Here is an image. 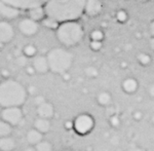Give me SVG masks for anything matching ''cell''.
Here are the masks:
<instances>
[{"label":"cell","instance_id":"6da1fadb","mask_svg":"<svg viewBox=\"0 0 154 151\" xmlns=\"http://www.w3.org/2000/svg\"><path fill=\"white\" fill-rule=\"evenodd\" d=\"M86 0H48L44 4L46 16L60 23L77 21L84 14Z\"/></svg>","mask_w":154,"mask_h":151},{"label":"cell","instance_id":"7a4b0ae2","mask_svg":"<svg viewBox=\"0 0 154 151\" xmlns=\"http://www.w3.org/2000/svg\"><path fill=\"white\" fill-rule=\"evenodd\" d=\"M28 91L27 88L14 79H6L0 83V106L21 107L26 102Z\"/></svg>","mask_w":154,"mask_h":151},{"label":"cell","instance_id":"3957f363","mask_svg":"<svg viewBox=\"0 0 154 151\" xmlns=\"http://www.w3.org/2000/svg\"><path fill=\"white\" fill-rule=\"evenodd\" d=\"M56 36L66 48L78 45L84 37V29L78 21H67L60 24L56 30Z\"/></svg>","mask_w":154,"mask_h":151},{"label":"cell","instance_id":"277c9868","mask_svg":"<svg viewBox=\"0 0 154 151\" xmlns=\"http://www.w3.org/2000/svg\"><path fill=\"white\" fill-rule=\"evenodd\" d=\"M48 60L49 65V71L54 74H62L68 72L73 65L74 56L65 48H54L48 51Z\"/></svg>","mask_w":154,"mask_h":151},{"label":"cell","instance_id":"5b68a950","mask_svg":"<svg viewBox=\"0 0 154 151\" xmlns=\"http://www.w3.org/2000/svg\"><path fill=\"white\" fill-rule=\"evenodd\" d=\"M73 121L74 130L79 135H88L95 127V119L88 113H81Z\"/></svg>","mask_w":154,"mask_h":151},{"label":"cell","instance_id":"8992f818","mask_svg":"<svg viewBox=\"0 0 154 151\" xmlns=\"http://www.w3.org/2000/svg\"><path fill=\"white\" fill-rule=\"evenodd\" d=\"M1 119L5 120L12 127L18 125L23 120V111L20 107H5L1 111Z\"/></svg>","mask_w":154,"mask_h":151},{"label":"cell","instance_id":"52a82bcc","mask_svg":"<svg viewBox=\"0 0 154 151\" xmlns=\"http://www.w3.org/2000/svg\"><path fill=\"white\" fill-rule=\"evenodd\" d=\"M19 31L23 34L24 36L32 37L36 35L39 31L38 22L34 21L31 18H25L19 22Z\"/></svg>","mask_w":154,"mask_h":151},{"label":"cell","instance_id":"ba28073f","mask_svg":"<svg viewBox=\"0 0 154 151\" xmlns=\"http://www.w3.org/2000/svg\"><path fill=\"white\" fill-rule=\"evenodd\" d=\"M102 11H103L102 0H86L85 6H84V14L88 18H97L101 14Z\"/></svg>","mask_w":154,"mask_h":151},{"label":"cell","instance_id":"9c48e42d","mask_svg":"<svg viewBox=\"0 0 154 151\" xmlns=\"http://www.w3.org/2000/svg\"><path fill=\"white\" fill-rule=\"evenodd\" d=\"M4 2L11 4V5L18 7L20 9H30L32 7L44 5L48 0H2Z\"/></svg>","mask_w":154,"mask_h":151},{"label":"cell","instance_id":"30bf717a","mask_svg":"<svg viewBox=\"0 0 154 151\" xmlns=\"http://www.w3.org/2000/svg\"><path fill=\"white\" fill-rule=\"evenodd\" d=\"M14 37V29L8 22H0V43H8Z\"/></svg>","mask_w":154,"mask_h":151},{"label":"cell","instance_id":"8fae6325","mask_svg":"<svg viewBox=\"0 0 154 151\" xmlns=\"http://www.w3.org/2000/svg\"><path fill=\"white\" fill-rule=\"evenodd\" d=\"M21 9L11 4L0 0V16L7 20H14L18 18Z\"/></svg>","mask_w":154,"mask_h":151},{"label":"cell","instance_id":"7c38bea8","mask_svg":"<svg viewBox=\"0 0 154 151\" xmlns=\"http://www.w3.org/2000/svg\"><path fill=\"white\" fill-rule=\"evenodd\" d=\"M32 66L35 68L36 73L39 74H45L49 71L48 60L46 56H36L34 57Z\"/></svg>","mask_w":154,"mask_h":151},{"label":"cell","instance_id":"4fadbf2b","mask_svg":"<svg viewBox=\"0 0 154 151\" xmlns=\"http://www.w3.org/2000/svg\"><path fill=\"white\" fill-rule=\"evenodd\" d=\"M36 112H37V115H38L39 117H43V118L51 119V118L54 117V108L53 104H51V103H48V101H45V102L42 103L41 105L37 106Z\"/></svg>","mask_w":154,"mask_h":151},{"label":"cell","instance_id":"5bb4252c","mask_svg":"<svg viewBox=\"0 0 154 151\" xmlns=\"http://www.w3.org/2000/svg\"><path fill=\"white\" fill-rule=\"evenodd\" d=\"M121 88H122V91H125V94L133 95V94H135L136 91H138L139 82L136 78L128 77L122 81V83H121Z\"/></svg>","mask_w":154,"mask_h":151},{"label":"cell","instance_id":"9a60e30c","mask_svg":"<svg viewBox=\"0 0 154 151\" xmlns=\"http://www.w3.org/2000/svg\"><path fill=\"white\" fill-rule=\"evenodd\" d=\"M28 17L36 22H42V20L46 17V11L44 5L35 6L28 9Z\"/></svg>","mask_w":154,"mask_h":151},{"label":"cell","instance_id":"2e32d148","mask_svg":"<svg viewBox=\"0 0 154 151\" xmlns=\"http://www.w3.org/2000/svg\"><path fill=\"white\" fill-rule=\"evenodd\" d=\"M26 140L30 145H37L39 142H41L43 140V134L41 132H39L38 130H36L35 128H31L30 131H28L26 135Z\"/></svg>","mask_w":154,"mask_h":151},{"label":"cell","instance_id":"e0dca14e","mask_svg":"<svg viewBox=\"0 0 154 151\" xmlns=\"http://www.w3.org/2000/svg\"><path fill=\"white\" fill-rule=\"evenodd\" d=\"M34 128L36 130H38L39 132H41L42 134H46L49 132L51 130V123L49 119L48 118H43V117H37L35 120H34V123H33Z\"/></svg>","mask_w":154,"mask_h":151},{"label":"cell","instance_id":"ac0fdd59","mask_svg":"<svg viewBox=\"0 0 154 151\" xmlns=\"http://www.w3.org/2000/svg\"><path fill=\"white\" fill-rule=\"evenodd\" d=\"M16 148V141L9 136L0 138V150L1 151H12Z\"/></svg>","mask_w":154,"mask_h":151},{"label":"cell","instance_id":"d6986e66","mask_svg":"<svg viewBox=\"0 0 154 151\" xmlns=\"http://www.w3.org/2000/svg\"><path fill=\"white\" fill-rule=\"evenodd\" d=\"M97 102L100 106L103 107H107L112 103V95H111L109 91H103L97 95Z\"/></svg>","mask_w":154,"mask_h":151},{"label":"cell","instance_id":"ffe728a7","mask_svg":"<svg viewBox=\"0 0 154 151\" xmlns=\"http://www.w3.org/2000/svg\"><path fill=\"white\" fill-rule=\"evenodd\" d=\"M60 24H61V23L57 21V20H54V19L51 18V17H48V16L42 20V25H43L46 29H49V30H54V31H56L57 29L59 28Z\"/></svg>","mask_w":154,"mask_h":151},{"label":"cell","instance_id":"44dd1931","mask_svg":"<svg viewBox=\"0 0 154 151\" xmlns=\"http://www.w3.org/2000/svg\"><path fill=\"white\" fill-rule=\"evenodd\" d=\"M137 61H138V63L140 64L141 66L147 67L150 65L151 62H152V58H151V56L149 54L141 51V53H139L137 54Z\"/></svg>","mask_w":154,"mask_h":151},{"label":"cell","instance_id":"7402d4cb","mask_svg":"<svg viewBox=\"0 0 154 151\" xmlns=\"http://www.w3.org/2000/svg\"><path fill=\"white\" fill-rule=\"evenodd\" d=\"M12 132V125L6 122L5 120H0V138L9 136Z\"/></svg>","mask_w":154,"mask_h":151},{"label":"cell","instance_id":"603a6c76","mask_svg":"<svg viewBox=\"0 0 154 151\" xmlns=\"http://www.w3.org/2000/svg\"><path fill=\"white\" fill-rule=\"evenodd\" d=\"M128 19H130V16H128V12L125 11V9H118L115 14V20L116 22L119 24H125L128 23Z\"/></svg>","mask_w":154,"mask_h":151},{"label":"cell","instance_id":"cb8c5ba5","mask_svg":"<svg viewBox=\"0 0 154 151\" xmlns=\"http://www.w3.org/2000/svg\"><path fill=\"white\" fill-rule=\"evenodd\" d=\"M23 54L26 56L27 58H34L37 56V48L34 44H26L23 48Z\"/></svg>","mask_w":154,"mask_h":151},{"label":"cell","instance_id":"d4e9b609","mask_svg":"<svg viewBox=\"0 0 154 151\" xmlns=\"http://www.w3.org/2000/svg\"><path fill=\"white\" fill-rule=\"evenodd\" d=\"M89 39L91 40H95V41H103L105 39V33L102 29H95L91 32L89 34Z\"/></svg>","mask_w":154,"mask_h":151},{"label":"cell","instance_id":"484cf974","mask_svg":"<svg viewBox=\"0 0 154 151\" xmlns=\"http://www.w3.org/2000/svg\"><path fill=\"white\" fill-rule=\"evenodd\" d=\"M84 74L88 78H97L99 76V70L95 66H88L84 68Z\"/></svg>","mask_w":154,"mask_h":151},{"label":"cell","instance_id":"4316f807","mask_svg":"<svg viewBox=\"0 0 154 151\" xmlns=\"http://www.w3.org/2000/svg\"><path fill=\"white\" fill-rule=\"evenodd\" d=\"M36 151H53V145L48 141L42 140L38 144L35 145Z\"/></svg>","mask_w":154,"mask_h":151},{"label":"cell","instance_id":"83f0119b","mask_svg":"<svg viewBox=\"0 0 154 151\" xmlns=\"http://www.w3.org/2000/svg\"><path fill=\"white\" fill-rule=\"evenodd\" d=\"M104 42L103 41H95V40H91L89 42V48L93 51H100L103 48Z\"/></svg>","mask_w":154,"mask_h":151},{"label":"cell","instance_id":"f1b7e54d","mask_svg":"<svg viewBox=\"0 0 154 151\" xmlns=\"http://www.w3.org/2000/svg\"><path fill=\"white\" fill-rule=\"evenodd\" d=\"M109 123H110V125L112 128H118L121 123L120 118H119L117 115H111L110 117H109Z\"/></svg>","mask_w":154,"mask_h":151},{"label":"cell","instance_id":"f546056e","mask_svg":"<svg viewBox=\"0 0 154 151\" xmlns=\"http://www.w3.org/2000/svg\"><path fill=\"white\" fill-rule=\"evenodd\" d=\"M27 57L26 56H21V57H18L17 58V60H16V63L18 64L19 66H21V67H26L27 66Z\"/></svg>","mask_w":154,"mask_h":151},{"label":"cell","instance_id":"4dcf8cb0","mask_svg":"<svg viewBox=\"0 0 154 151\" xmlns=\"http://www.w3.org/2000/svg\"><path fill=\"white\" fill-rule=\"evenodd\" d=\"M45 98L43 97V96H38V95H36L35 96V98H34V104L36 105V107L37 106H39V105H41L42 103H44L45 102Z\"/></svg>","mask_w":154,"mask_h":151},{"label":"cell","instance_id":"1f68e13d","mask_svg":"<svg viewBox=\"0 0 154 151\" xmlns=\"http://www.w3.org/2000/svg\"><path fill=\"white\" fill-rule=\"evenodd\" d=\"M133 117L136 121H140V120H142V118H143V113L141 112V111H135V112L133 113Z\"/></svg>","mask_w":154,"mask_h":151},{"label":"cell","instance_id":"d6a6232c","mask_svg":"<svg viewBox=\"0 0 154 151\" xmlns=\"http://www.w3.org/2000/svg\"><path fill=\"white\" fill-rule=\"evenodd\" d=\"M147 93H148L149 97H151L152 99H154V83H151V85H148Z\"/></svg>","mask_w":154,"mask_h":151},{"label":"cell","instance_id":"836d02e7","mask_svg":"<svg viewBox=\"0 0 154 151\" xmlns=\"http://www.w3.org/2000/svg\"><path fill=\"white\" fill-rule=\"evenodd\" d=\"M26 73L28 74V75L32 76L36 73V70L33 66H26Z\"/></svg>","mask_w":154,"mask_h":151},{"label":"cell","instance_id":"e575fe53","mask_svg":"<svg viewBox=\"0 0 154 151\" xmlns=\"http://www.w3.org/2000/svg\"><path fill=\"white\" fill-rule=\"evenodd\" d=\"M27 91H28V94H30V95L36 96L37 88H36V86H34V85H30L29 88H27Z\"/></svg>","mask_w":154,"mask_h":151},{"label":"cell","instance_id":"d590c367","mask_svg":"<svg viewBox=\"0 0 154 151\" xmlns=\"http://www.w3.org/2000/svg\"><path fill=\"white\" fill-rule=\"evenodd\" d=\"M65 128L66 130H72V128H74V121L67 120L65 122Z\"/></svg>","mask_w":154,"mask_h":151},{"label":"cell","instance_id":"8d00e7d4","mask_svg":"<svg viewBox=\"0 0 154 151\" xmlns=\"http://www.w3.org/2000/svg\"><path fill=\"white\" fill-rule=\"evenodd\" d=\"M149 31H150L151 36H154V20L151 21L150 25H149Z\"/></svg>","mask_w":154,"mask_h":151},{"label":"cell","instance_id":"74e56055","mask_svg":"<svg viewBox=\"0 0 154 151\" xmlns=\"http://www.w3.org/2000/svg\"><path fill=\"white\" fill-rule=\"evenodd\" d=\"M149 46L152 51H154V36H151V38L149 39Z\"/></svg>","mask_w":154,"mask_h":151},{"label":"cell","instance_id":"f35d334b","mask_svg":"<svg viewBox=\"0 0 154 151\" xmlns=\"http://www.w3.org/2000/svg\"><path fill=\"white\" fill-rule=\"evenodd\" d=\"M125 151H146L143 148H139V147H134V148H130V149H126Z\"/></svg>","mask_w":154,"mask_h":151},{"label":"cell","instance_id":"ab89813d","mask_svg":"<svg viewBox=\"0 0 154 151\" xmlns=\"http://www.w3.org/2000/svg\"><path fill=\"white\" fill-rule=\"evenodd\" d=\"M24 151H36V148L33 147V146H29V147L25 148Z\"/></svg>","mask_w":154,"mask_h":151},{"label":"cell","instance_id":"60d3db41","mask_svg":"<svg viewBox=\"0 0 154 151\" xmlns=\"http://www.w3.org/2000/svg\"><path fill=\"white\" fill-rule=\"evenodd\" d=\"M1 74H3V75L5 76V77H6V76H7V75H8V74H9V72H8V71H7V70H2Z\"/></svg>","mask_w":154,"mask_h":151},{"label":"cell","instance_id":"b9f144b4","mask_svg":"<svg viewBox=\"0 0 154 151\" xmlns=\"http://www.w3.org/2000/svg\"><path fill=\"white\" fill-rule=\"evenodd\" d=\"M151 122H152L153 125H154V115L152 116V117H151Z\"/></svg>","mask_w":154,"mask_h":151},{"label":"cell","instance_id":"7bdbcfd3","mask_svg":"<svg viewBox=\"0 0 154 151\" xmlns=\"http://www.w3.org/2000/svg\"><path fill=\"white\" fill-rule=\"evenodd\" d=\"M140 2H147V1H149V0H139Z\"/></svg>","mask_w":154,"mask_h":151},{"label":"cell","instance_id":"ee69618b","mask_svg":"<svg viewBox=\"0 0 154 151\" xmlns=\"http://www.w3.org/2000/svg\"><path fill=\"white\" fill-rule=\"evenodd\" d=\"M63 151H72V150H63Z\"/></svg>","mask_w":154,"mask_h":151},{"label":"cell","instance_id":"f6af8a7d","mask_svg":"<svg viewBox=\"0 0 154 151\" xmlns=\"http://www.w3.org/2000/svg\"><path fill=\"white\" fill-rule=\"evenodd\" d=\"M0 151H1V150H0Z\"/></svg>","mask_w":154,"mask_h":151}]
</instances>
